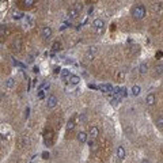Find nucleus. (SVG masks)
Wrapping results in <instances>:
<instances>
[{
  "label": "nucleus",
  "mask_w": 163,
  "mask_h": 163,
  "mask_svg": "<svg viewBox=\"0 0 163 163\" xmlns=\"http://www.w3.org/2000/svg\"><path fill=\"white\" fill-rule=\"evenodd\" d=\"M155 124H156L158 129H163V116H159L156 118V121H155Z\"/></svg>",
  "instance_id": "obj_19"
},
{
  "label": "nucleus",
  "mask_w": 163,
  "mask_h": 163,
  "mask_svg": "<svg viewBox=\"0 0 163 163\" xmlns=\"http://www.w3.org/2000/svg\"><path fill=\"white\" fill-rule=\"evenodd\" d=\"M120 99H121L120 97L113 98V99H111V105H113V106H117V105H118V102H120Z\"/></svg>",
  "instance_id": "obj_25"
},
{
  "label": "nucleus",
  "mask_w": 163,
  "mask_h": 163,
  "mask_svg": "<svg viewBox=\"0 0 163 163\" xmlns=\"http://www.w3.org/2000/svg\"><path fill=\"white\" fill-rule=\"evenodd\" d=\"M14 86H15V79L8 78L7 80H5V87H7V88H14Z\"/></svg>",
  "instance_id": "obj_17"
},
{
  "label": "nucleus",
  "mask_w": 163,
  "mask_h": 163,
  "mask_svg": "<svg viewBox=\"0 0 163 163\" xmlns=\"http://www.w3.org/2000/svg\"><path fill=\"white\" fill-rule=\"evenodd\" d=\"M10 31H8V27L7 26H0V41H4L5 38L8 37Z\"/></svg>",
  "instance_id": "obj_11"
},
{
  "label": "nucleus",
  "mask_w": 163,
  "mask_h": 163,
  "mask_svg": "<svg viewBox=\"0 0 163 163\" xmlns=\"http://www.w3.org/2000/svg\"><path fill=\"white\" fill-rule=\"evenodd\" d=\"M98 135H99V129H98V126L97 125H91L90 129H88V136L91 139H97Z\"/></svg>",
  "instance_id": "obj_8"
},
{
  "label": "nucleus",
  "mask_w": 163,
  "mask_h": 163,
  "mask_svg": "<svg viewBox=\"0 0 163 163\" xmlns=\"http://www.w3.org/2000/svg\"><path fill=\"white\" fill-rule=\"evenodd\" d=\"M22 18H23V14H22L21 11H14L12 12V19H15V21H21Z\"/></svg>",
  "instance_id": "obj_18"
},
{
  "label": "nucleus",
  "mask_w": 163,
  "mask_h": 163,
  "mask_svg": "<svg viewBox=\"0 0 163 163\" xmlns=\"http://www.w3.org/2000/svg\"><path fill=\"white\" fill-rule=\"evenodd\" d=\"M60 76H61L62 80L68 82V79H69V76H71V72H69L68 69H61V72H60Z\"/></svg>",
  "instance_id": "obj_15"
},
{
  "label": "nucleus",
  "mask_w": 163,
  "mask_h": 163,
  "mask_svg": "<svg viewBox=\"0 0 163 163\" xmlns=\"http://www.w3.org/2000/svg\"><path fill=\"white\" fill-rule=\"evenodd\" d=\"M79 82H80V78L78 75H71L69 79H68V83H71V84H78Z\"/></svg>",
  "instance_id": "obj_16"
},
{
  "label": "nucleus",
  "mask_w": 163,
  "mask_h": 163,
  "mask_svg": "<svg viewBox=\"0 0 163 163\" xmlns=\"http://www.w3.org/2000/svg\"><path fill=\"white\" fill-rule=\"evenodd\" d=\"M41 35H42V38L45 41H48L49 38H52V35H53V29H52L50 26H43L42 31H41Z\"/></svg>",
  "instance_id": "obj_3"
},
{
  "label": "nucleus",
  "mask_w": 163,
  "mask_h": 163,
  "mask_svg": "<svg viewBox=\"0 0 163 163\" xmlns=\"http://www.w3.org/2000/svg\"><path fill=\"white\" fill-rule=\"evenodd\" d=\"M68 16H69L71 19H75V18H78V16H79V11L76 10L75 7H71L69 10H68Z\"/></svg>",
  "instance_id": "obj_12"
},
{
  "label": "nucleus",
  "mask_w": 163,
  "mask_h": 163,
  "mask_svg": "<svg viewBox=\"0 0 163 163\" xmlns=\"http://www.w3.org/2000/svg\"><path fill=\"white\" fill-rule=\"evenodd\" d=\"M57 103H59V99H57L56 95L50 94L48 97V101H46V106H48V109H53L57 106Z\"/></svg>",
  "instance_id": "obj_5"
},
{
  "label": "nucleus",
  "mask_w": 163,
  "mask_h": 163,
  "mask_svg": "<svg viewBox=\"0 0 163 163\" xmlns=\"http://www.w3.org/2000/svg\"><path fill=\"white\" fill-rule=\"evenodd\" d=\"M162 69H163V67H162V65H159V67H156V68H155V71H156V73H158V75H160V73H162Z\"/></svg>",
  "instance_id": "obj_28"
},
{
  "label": "nucleus",
  "mask_w": 163,
  "mask_h": 163,
  "mask_svg": "<svg viewBox=\"0 0 163 163\" xmlns=\"http://www.w3.org/2000/svg\"><path fill=\"white\" fill-rule=\"evenodd\" d=\"M35 2H37V0H23V4L26 5V7H33V5L35 4Z\"/></svg>",
  "instance_id": "obj_23"
},
{
  "label": "nucleus",
  "mask_w": 163,
  "mask_h": 163,
  "mask_svg": "<svg viewBox=\"0 0 163 163\" xmlns=\"http://www.w3.org/2000/svg\"><path fill=\"white\" fill-rule=\"evenodd\" d=\"M151 8H152V11H154L155 14H156V12H160V10H162V4H160V3H154Z\"/></svg>",
  "instance_id": "obj_20"
},
{
  "label": "nucleus",
  "mask_w": 163,
  "mask_h": 163,
  "mask_svg": "<svg viewBox=\"0 0 163 163\" xmlns=\"http://www.w3.org/2000/svg\"><path fill=\"white\" fill-rule=\"evenodd\" d=\"M73 128H75V121H73V120H69V121L67 122V129L68 130H72Z\"/></svg>",
  "instance_id": "obj_24"
},
{
  "label": "nucleus",
  "mask_w": 163,
  "mask_h": 163,
  "mask_svg": "<svg viewBox=\"0 0 163 163\" xmlns=\"http://www.w3.org/2000/svg\"><path fill=\"white\" fill-rule=\"evenodd\" d=\"M76 139H78V141L80 144H84V143H87V140H88V133H86V132H79L78 135H76Z\"/></svg>",
  "instance_id": "obj_6"
},
{
  "label": "nucleus",
  "mask_w": 163,
  "mask_h": 163,
  "mask_svg": "<svg viewBox=\"0 0 163 163\" xmlns=\"http://www.w3.org/2000/svg\"><path fill=\"white\" fill-rule=\"evenodd\" d=\"M60 49H61V43H60V41H56V42L52 45V50H53V52H59Z\"/></svg>",
  "instance_id": "obj_22"
},
{
  "label": "nucleus",
  "mask_w": 163,
  "mask_h": 163,
  "mask_svg": "<svg viewBox=\"0 0 163 163\" xmlns=\"http://www.w3.org/2000/svg\"><path fill=\"white\" fill-rule=\"evenodd\" d=\"M128 95V90L126 88H121L120 90V97H126Z\"/></svg>",
  "instance_id": "obj_26"
},
{
  "label": "nucleus",
  "mask_w": 163,
  "mask_h": 163,
  "mask_svg": "<svg viewBox=\"0 0 163 163\" xmlns=\"http://www.w3.org/2000/svg\"><path fill=\"white\" fill-rule=\"evenodd\" d=\"M22 38H15V40L12 41V43H11V49H12L15 53H19V52L22 50Z\"/></svg>",
  "instance_id": "obj_4"
},
{
  "label": "nucleus",
  "mask_w": 163,
  "mask_h": 163,
  "mask_svg": "<svg viewBox=\"0 0 163 163\" xmlns=\"http://www.w3.org/2000/svg\"><path fill=\"white\" fill-rule=\"evenodd\" d=\"M125 156H126V151H125V147L124 145H118L117 147V158L120 160H124Z\"/></svg>",
  "instance_id": "obj_9"
},
{
  "label": "nucleus",
  "mask_w": 163,
  "mask_h": 163,
  "mask_svg": "<svg viewBox=\"0 0 163 163\" xmlns=\"http://www.w3.org/2000/svg\"><path fill=\"white\" fill-rule=\"evenodd\" d=\"M130 92H132L133 97H139V95H140V92H141V87L139 86V84H135V86L130 88Z\"/></svg>",
  "instance_id": "obj_14"
},
{
  "label": "nucleus",
  "mask_w": 163,
  "mask_h": 163,
  "mask_svg": "<svg viewBox=\"0 0 163 163\" xmlns=\"http://www.w3.org/2000/svg\"><path fill=\"white\" fill-rule=\"evenodd\" d=\"M145 103L148 106H154L155 103H156V95H155L154 92H149V94L145 97Z\"/></svg>",
  "instance_id": "obj_7"
},
{
  "label": "nucleus",
  "mask_w": 163,
  "mask_h": 163,
  "mask_svg": "<svg viewBox=\"0 0 163 163\" xmlns=\"http://www.w3.org/2000/svg\"><path fill=\"white\" fill-rule=\"evenodd\" d=\"M29 113H30V109H29V107H26V110H24V117H26V118L29 117Z\"/></svg>",
  "instance_id": "obj_29"
},
{
  "label": "nucleus",
  "mask_w": 163,
  "mask_h": 163,
  "mask_svg": "<svg viewBox=\"0 0 163 163\" xmlns=\"http://www.w3.org/2000/svg\"><path fill=\"white\" fill-rule=\"evenodd\" d=\"M73 7H75L76 10L79 11V12H80L82 10H83V4H80V3H75V5H73Z\"/></svg>",
  "instance_id": "obj_27"
},
{
  "label": "nucleus",
  "mask_w": 163,
  "mask_h": 163,
  "mask_svg": "<svg viewBox=\"0 0 163 163\" xmlns=\"http://www.w3.org/2000/svg\"><path fill=\"white\" fill-rule=\"evenodd\" d=\"M148 69H149V67L147 62H141V64L139 65V72H140L141 75H145V73L148 72Z\"/></svg>",
  "instance_id": "obj_13"
},
{
  "label": "nucleus",
  "mask_w": 163,
  "mask_h": 163,
  "mask_svg": "<svg viewBox=\"0 0 163 163\" xmlns=\"http://www.w3.org/2000/svg\"><path fill=\"white\" fill-rule=\"evenodd\" d=\"M30 163H34V162H30Z\"/></svg>",
  "instance_id": "obj_31"
},
{
  "label": "nucleus",
  "mask_w": 163,
  "mask_h": 163,
  "mask_svg": "<svg viewBox=\"0 0 163 163\" xmlns=\"http://www.w3.org/2000/svg\"><path fill=\"white\" fill-rule=\"evenodd\" d=\"M145 14H147V10L143 4H135L130 10V15L135 21H141V19L145 18Z\"/></svg>",
  "instance_id": "obj_1"
},
{
  "label": "nucleus",
  "mask_w": 163,
  "mask_h": 163,
  "mask_svg": "<svg viewBox=\"0 0 163 163\" xmlns=\"http://www.w3.org/2000/svg\"><path fill=\"white\" fill-rule=\"evenodd\" d=\"M141 163H151V162H149L148 159H143V160H141Z\"/></svg>",
  "instance_id": "obj_30"
},
{
  "label": "nucleus",
  "mask_w": 163,
  "mask_h": 163,
  "mask_svg": "<svg viewBox=\"0 0 163 163\" xmlns=\"http://www.w3.org/2000/svg\"><path fill=\"white\" fill-rule=\"evenodd\" d=\"M29 143H30L29 137H26V136H24L23 139H21V140H19V147H26V145H29Z\"/></svg>",
  "instance_id": "obj_21"
},
{
  "label": "nucleus",
  "mask_w": 163,
  "mask_h": 163,
  "mask_svg": "<svg viewBox=\"0 0 163 163\" xmlns=\"http://www.w3.org/2000/svg\"><path fill=\"white\" fill-rule=\"evenodd\" d=\"M92 26H94L97 34H102V33L105 31V22H103L102 19H99V18L94 19V23H92Z\"/></svg>",
  "instance_id": "obj_2"
},
{
  "label": "nucleus",
  "mask_w": 163,
  "mask_h": 163,
  "mask_svg": "<svg viewBox=\"0 0 163 163\" xmlns=\"http://www.w3.org/2000/svg\"><path fill=\"white\" fill-rule=\"evenodd\" d=\"M95 53H97V46H90L88 50H87V53H86L87 60H88V61H91V60L95 57Z\"/></svg>",
  "instance_id": "obj_10"
}]
</instances>
